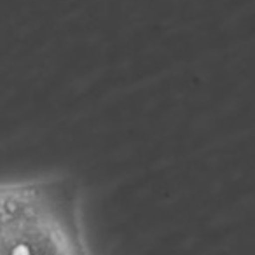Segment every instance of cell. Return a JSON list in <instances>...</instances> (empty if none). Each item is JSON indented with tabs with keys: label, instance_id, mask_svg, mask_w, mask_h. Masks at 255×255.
<instances>
[]
</instances>
